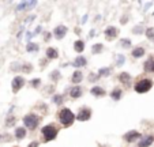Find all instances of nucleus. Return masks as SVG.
Wrapping results in <instances>:
<instances>
[{"label": "nucleus", "instance_id": "obj_9", "mask_svg": "<svg viewBox=\"0 0 154 147\" xmlns=\"http://www.w3.org/2000/svg\"><path fill=\"white\" fill-rule=\"evenodd\" d=\"M105 36H107V38H115V37L117 36V29L115 26H109V27H107V30H105Z\"/></svg>", "mask_w": 154, "mask_h": 147}, {"label": "nucleus", "instance_id": "obj_14", "mask_svg": "<svg viewBox=\"0 0 154 147\" xmlns=\"http://www.w3.org/2000/svg\"><path fill=\"white\" fill-rule=\"evenodd\" d=\"M92 94L93 95H97V97H101V95L105 94V90L102 87H100V86H94L92 89Z\"/></svg>", "mask_w": 154, "mask_h": 147}, {"label": "nucleus", "instance_id": "obj_15", "mask_svg": "<svg viewBox=\"0 0 154 147\" xmlns=\"http://www.w3.org/2000/svg\"><path fill=\"white\" fill-rule=\"evenodd\" d=\"M86 59L83 57V56H78L77 59H75V61H74V65L75 67H83V65H86Z\"/></svg>", "mask_w": 154, "mask_h": 147}, {"label": "nucleus", "instance_id": "obj_21", "mask_svg": "<svg viewBox=\"0 0 154 147\" xmlns=\"http://www.w3.org/2000/svg\"><path fill=\"white\" fill-rule=\"evenodd\" d=\"M74 49L77 51L78 53L83 52V49H85V44H83V41H81V40H78L75 44H74Z\"/></svg>", "mask_w": 154, "mask_h": 147}, {"label": "nucleus", "instance_id": "obj_11", "mask_svg": "<svg viewBox=\"0 0 154 147\" xmlns=\"http://www.w3.org/2000/svg\"><path fill=\"white\" fill-rule=\"evenodd\" d=\"M70 95H71L72 98L81 97V95H82V90H81V87H79V86H74V87H71V90H70Z\"/></svg>", "mask_w": 154, "mask_h": 147}, {"label": "nucleus", "instance_id": "obj_10", "mask_svg": "<svg viewBox=\"0 0 154 147\" xmlns=\"http://www.w3.org/2000/svg\"><path fill=\"white\" fill-rule=\"evenodd\" d=\"M153 140H154V136H146V138H143L140 142H139V147H149L151 143H153Z\"/></svg>", "mask_w": 154, "mask_h": 147}, {"label": "nucleus", "instance_id": "obj_18", "mask_svg": "<svg viewBox=\"0 0 154 147\" xmlns=\"http://www.w3.org/2000/svg\"><path fill=\"white\" fill-rule=\"evenodd\" d=\"M119 79H120V82L124 84H128L130 80H131V76H130L127 72H121L120 74V76H119Z\"/></svg>", "mask_w": 154, "mask_h": 147}, {"label": "nucleus", "instance_id": "obj_23", "mask_svg": "<svg viewBox=\"0 0 154 147\" xmlns=\"http://www.w3.org/2000/svg\"><path fill=\"white\" fill-rule=\"evenodd\" d=\"M37 49H38V47H37V45H34L33 42H29V44H27V47H26V51H27V52H31V51H37Z\"/></svg>", "mask_w": 154, "mask_h": 147}, {"label": "nucleus", "instance_id": "obj_31", "mask_svg": "<svg viewBox=\"0 0 154 147\" xmlns=\"http://www.w3.org/2000/svg\"><path fill=\"white\" fill-rule=\"evenodd\" d=\"M14 123H15V119H14V117H8V120H7V125L10 127V125H12Z\"/></svg>", "mask_w": 154, "mask_h": 147}, {"label": "nucleus", "instance_id": "obj_28", "mask_svg": "<svg viewBox=\"0 0 154 147\" xmlns=\"http://www.w3.org/2000/svg\"><path fill=\"white\" fill-rule=\"evenodd\" d=\"M123 63H124V56H123V55H119V56H117V61H116V64H117V65H121Z\"/></svg>", "mask_w": 154, "mask_h": 147}, {"label": "nucleus", "instance_id": "obj_12", "mask_svg": "<svg viewBox=\"0 0 154 147\" xmlns=\"http://www.w3.org/2000/svg\"><path fill=\"white\" fill-rule=\"evenodd\" d=\"M36 4H37V1H23V3H21V4L18 5L16 10L22 11V10H25V8H31V7H34Z\"/></svg>", "mask_w": 154, "mask_h": 147}, {"label": "nucleus", "instance_id": "obj_4", "mask_svg": "<svg viewBox=\"0 0 154 147\" xmlns=\"http://www.w3.org/2000/svg\"><path fill=\"white\" fill-rule=\"evenodd\" d=\"M38 123H40V119L36 115H27L23 117V124L27 128H30V129H34L38 125Z\"/></svg>", "mask_w": 154, "mask_h": 147}, {"label": "nucleus", "instance_id": "obj_8", "mask_svg": "<svg viewBox=\"0 0 154 147\" xmlns=\"http://www.w3.org/2000/svg\"><path fill=\"white\" fill-rule=\"evenodd\" d=\"M53 34H55V37H56L57 40H62L63 37H64V36L67 34V27H66V26H63V25L57 26L56 29H55Z\"/></svg>", "mask_w": 154, "mask_h": 147}, {"label": "nucleus", "instance_id": "obj_27", "mask_svg": "<svg viewBox=\"0 0 154 147\" xmlns=\"http://www.w3.org/2000/svg\"><path fill=\"white\" fill-rule=\"evenodd\" d=\"M109 72H111V69L109 68H101L100 71H98V75H108Z\"/></svg>", "mask_w": 154, "mask_h": 147}, {"label": "nucleus", "instance_id": "obj_35", "mask_svg": "<svg viewBox=\"0 0 154 147\" xmlns=\"http://www.w3.org/2000/svg\"><path fill=\"white\" fill-rule=\"evenodd\" d=\"M0 138H1V136H0Z\"/></svg>", "mask_w": 154, "mask_h": 147}, {"label": "nucleus", "instance_id": "obj_2", "mask_svg": "<svg viewBox=\"0 0 154 147\" xmlns=\"http://www.w3.org/2000/svg\"><path fill=\"white\" fill-rule=\"evenodd\" d=\"M151 86H153V82L150 80V79H142V80H139L138 83L135 84V91L136 93H140V94H143V93H147L150 89H151Z\"/></svg>", "mask_w": 154, "mask_h": 147}, {"label": "nucleus", "instance_id": "obj_29", "mask_svg": "<svg viewBox=\"0 0 154 147\" xmlns=\"http://www.w3.org/2000/svg\"><path fill=\"white\" fill-rule=\"evenodd\" d=\"M53 101H55L56 104H62V102H63L62 95H55V98H53Z\"/></svg>", "mask_w": 154, "mask_h": 147}, {"label": "nucleus", "instance_id": "obj_26", "mask_svg": "<svg viewBox=\"0 0 154 147\" xmlns=\"http://www.w3.org/2000/svg\"><path fill=\"white\" fill-rule=\"evenodd\" d=\"M121 45H123L124 48H130V45H131V41L130 40H127V38H124V40H121Z\"/></svg>", "mask_w": 154, "mask_h": 147}, {"label": "nucleus", "instance_id": "obj_3", "mask_svg": "<svg viewBox=\"0 0 154 147\" xmlns=\"http://www.w3.org/2000/svg\"><path fill=\"white\" fill-rule=\"evenodd\" d=\"M57 128L53 125H46L42 128V135H44V140L45 142H51V140H53L55 138H56L57 135Z\"/></svg>", "mask_w": 154, "mask_h": 147}, {"label": "nucleus", "instance_id": "obj_6", "mask_svg": "<svg viewBox=\"0 0 154 147\" xmlns=\"http://www.w3.org/2000/svg\"><path fill=\"white\" fill-rule=\"evenodd\" d=\"M12 91L16 93V91H19L22 89V86L25 84V79L22 78V76H15V78L12 79Z\"/></svg>", "mask_w": 154, "mask_h": 147}, {"label": "nucleus", "instance_id": "obj_32", "mask_svg": "<svg viewBox=\"0 0 154 147\" xmlns=\"http://www.w3.org/2000/svg\"><path fill=\"white\" fill-rule=\"evenodd\" d=\"M59 75H60V72H59V71H53V72H52V78H53V79H59V78H60Z\"/></svg>", "mask_w": 154, "mask_h": 147}, {"label": "nucleus", "instance_id": "obj_30", "mask_svg": "<svg viewBox=\"0 0 154 147\" xmlns=\"http://www.w3.org/2000/svg\"><path fill=\"white\" fill-rule=\"evenodd\" d=\"M30 83L33 84V86H34V87H37V86H38V84L41 83V80H40V79H33V80H31Z\"/></svg>", "mask_w": 154, "mask_h": 147}, {"label": "nucleus", "instance_id": "obj_20", "mask_svg": "<svg viewBox=\"0 0 154 147\" xmlns=\"http://www.w3.org/2000/svg\"><path fill=\"white\" fill-rule=\"evenodd\" d=\"M46 57L48 59H56L57 57V51L55 48H48L46 49Z\"/></svg>", "mask_w": 154, "mask_h": 147}, {"label": "nucleus", "instance_id": "obj_5", "mask_svg": "<svg viewBox=\"0 0 154 147\" xmlns=\"http://www.w3.org/2000/svg\"><path fill=\"white\" fill-rule=\"evenodd\" d=\"M90 116H92V110L89 109V108H82V109L78 112L77 119L79 121H86L90 119Z\"/></svg>", "mask_w": 154, "mask_h": 147}, {"label": "nucleus", "instance_id": "obj_34", "mask_svg": "<svg viewBox=\"0 0 154 147\" xmlns=\"http://www.w3.org/2000/svg\"><path fill=\"white\" fill-rule=\"evenodd\" d=\"M29 147H38V143H37V142H31L30 144H29Z\"/></svg>", "mask_w": 154, "mask_h": 147}, {"label": "nucleus", "instance_id": "obj_17", "mask_svg": "<svg viewBox=\"0 0 154 147\" xmlns=\"http://www.w3.org/2000/svg\"><path fill=\"white\" fill-rule=\"evenodd\" d=\"M25 136H26V129L25 128H22V127L16 128L15 129V138L16 139H23Z\"/></svg>", "mask_w": 154, "mask_h": 147}, {"label": "nucleus", "instance_id": "obj_33", "mask_svg": "<svg viewBox=\"0 0 154 147\" xmlns=\"http://www.w3.org/2000/svg\"><path fill=\"white\" fill-rule=\"evenodd\" d=\"M22 69H23L25 72H29V71L31 69V65H29V64H26V65H23V67H22Z\"/></svg>", "mask_w": 154, "mask_h": 147}, {"label": "nucleus", "instance_id": "obj_16", "mask_svg": "<svg viewBox=\"0 0 154 147\" xmlns=\"http://www.w3.org/2000/svg\"><path fill=\"white\" fill-rule=\"evenodd\" d=\"M83 79V75L81 71H75V72L72 74V82L74 83H79V82H82Z\"/></svg>", "mask_w": 154, "mask_h": 147}, {"label": "nucleus", "instance_id": "obj_19", "mask_svg": "<svg viewBox=\"0 0 154 147\" xmlns=\"http://www.w3.org/2000/svg\"><path fill=\"white\" fill-rule=\"evenodd\" d=\"M143 55H145V49H143V48L139 47V48H135V49H132V56H134V57H136V59H138V57H142Z\"/></svg>", "mask_w": 154, "mask_h": 147}, {"label": "nucleus", "instance_id": "obj_1", "mask_svg": "<svg viewBox=\"0 0 154 147\" xmlns=\"http://www.w3.org/2000/svg\"><path fill=\"white\" fill-rule=\"evenodd\" d=\"M59 119H60V123H62L64 127H70L75 120V116L70 109H63L60 113H59Z\"/></svg>", "mask_w": 154, "mask_h": 147}, {"label": "nucleus", "instance_id": "obj_7", "mask_svg": "<svg viewBox=\"0 0 154 147\" xmlns=\"http://www.w3.org/2000/svg\"><path fill=\"white\" fill-rule=\"evenodd\" d=\"M140 138H142V135H140L138 131H130L124 135V140H126V142H134V140L140 139Z\"/></svg>", "mask_w": 154, "mask_h": 147}, {"label": "nucleus", "instance_id": "obj_25", "mask_svg": "<svg viewBox=\"0 0 154 147\" xmlns=\"http://www.w3.org/2000/svg\"><path fill=\"white\" fill-rule=\"evenodd\" d=\"M146 36H147V38L153 40V38H154V29H153V27H149V29L146 30Z\"/></svg>", "mask_w": 154, "mask_h": 147}, {"label": "nucleus", "instance_id": "obj_24", "mask_svg": "<svg viewBox=\"0 0 154 147\" xmlns=\"http://www.w3.org/2000/svg\"><path fill=\"white\" fill-rule=\"evenodd\" d=\"M93 53H100L101 51H102V44H96L94 47H93Z\"/></svg>", "mask_w": 154, "mask_h": 147}, {"label": "nucleus", "instance_id": "obj_22", "mask_svg": "<svg viewBox=\"0 0 154 147\" xmlns=\"http://www.w3.org/2000/svg\"><path fill=\"white\" fill-rule=\"evenodd\" d=\"M111 97H112L113 100H120V98H121V90L120 89H115L112 91V94H111Z\"/></svg>", "mask_w": 154, "mask_h": 147}, {"label": "nucleus", "instance_id": "obj_13", "mask_svg": "<svg viewBox=\"0 0 154 147\" xmlns=\"http://www.w3.org/2000/svg\"><path fill=\"white\" fill-rule=\"evenodd\" d=\"M145 71L146 72H154V59L153 57H150L145 63Z\"/></svg>", "mask_w": 154, "mask_h": 147}]
</instances>
